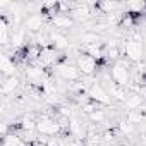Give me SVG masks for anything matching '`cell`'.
<instances>
[{
	"mask_svg": "<svg viewBox=\"0 0 146 146\" xmlns=\"http://www.w3.org/2000/svg\"><path fill=\"white\" fill-rule=\"evenodd\" d=\"M60 131H62V127H60L58 120H55L48 113L40 115V119L36 122V132L40 136H57Z\"/></svg>",
	"mask_w": 146,
	"mask_h": 146,
	"instance_id": "obj_1",
	"label": "cell"
},
{
	"mask_svg": "<svg viewBox=\"0 0 146 146\" xmlns=\"http://www.w3.org/2000/svg\"><path fill=\"white\" fill-rule=\"evenodd\" d=\"M53 69L57 72V76L67 83H76L81 79V70L78 69V65H72L69 62H58Z\"/></svg>",
	"mask_w": 146,
	"mask_h": 146,
	"instance_id": "obj_2",
	"label": "cell"
},
{
	"mask_svg": "<svg viewBox=\"0 0 146 146\" xmlns=\"http://www.w3.org/2000/svg\"><path fill=\"white\" fill-rule=\"evenodd\" d=\"M110 74H112L113 83H117L120 86H127L131 83V69H129V64L125 60H117L112 65Z\"/></svg>",
	"mask_w": 146,
	"mask_h": 146,
	"instance_id": "obj_3",
	"label": "cell"
},
{
	"mask_svg": "<svg viewBox=\"0 0 146 146\" xmlns=\"http://www.w3.org/2000/svg\"><path fill=\"white\" fill-rule=\"evenodd\" d=\"M124 55L131 60V62H141L143 60V55H144V46H143V41H136V40H125L122 45H120Z\"/></svg>",
	"mask_w": 146,
	"mask_h": 146,
	"instance_id": "obj_4",
	"label": "cell"
},
{
	"mask_svg": "<svg viewBox=\"0 0 146 146\" xmlns=\"http://www.w3.org/2000/svg\"><path fill=\"white\" fill-rule=\"evenodd\" d=\"M88 96H90L91 102H95V103H98V105H108L110 100H112V96L108 95V91L103 88V84H102L98 79L93 81V83L88 86Z\"/></svg>",
	"mask_w": 146,
	"mask_h": 146,
	"instance_id": "obj_5",
	"label": "cell"
},
{
	"mask_svg": "<svg viewBox=\"0 0 146 146\" xmlns=\"http://www.w3.org/2000/svg\"><path fill=\"white\" fill-rule=\"evenodd\" d=\"M76 65H78V69L81 70V74L91 76L93 72L98 69V60L93 58L91 55H88L86 52H81V53L78 55V58H76Z\"/></svg>",
	"mask_w": 146,
	"mask_h": 146,
	"instance_id": "obj_6",
	"label": "cell"
},
{
	"mask_svg": "<svg viewBox=\"0 0 146 146\" xmlns=\"http://www.w3.org/2000/svg\"><path fill=\"white\" fill-rule=\"evenodd\" d=\"M43 23H45V14L41 12H33L31 16H28L24 19V29L28 33H33V35H38L43 28Z\"/></svg>",
	"mask_w": 146,
	"mask_h": 146,
	"instance_id": "obj_7",
	"label": "cell"
},
{
	"mask_svg": "<svg viewBox=\"0 0 146 146\" xmlns=\"http://www.w3.org/2000/svg\"><path fill=\"white\" fill-rule=\"evenodd\" d=\"M93 16V11L90 7V4L83 2V4H76L72 7V12H70V17L76 19V21H86Z\"/></svg>",
	"mask_w": 146,
	"mask_h": 146,
	"instance_id": "obj_8",
	"label": "cell"
},
{
	"mask_svg": "<svg viewBox=\"0 0 146 146\" xmlns=\"http://www.w3.org/2000/svg\"><path fill=\"white\" fill-rule=\"evenodd\" d=\"M50 41H52V46H53L57 52H58V50H67V48L70 46L69 38H67L62 31H58V29H55V31L50 33Z\"/></svg>",
	"mask_w": 146,
	"mask_h": 146,
	"instance_id": "obj_9",
	"label": "cell"
},
{
	"mask_svg": "<svg viewBox=\"0 0 146 146\" xmlns=\"http://www.w3.org/2000/svg\"><path fill=\"white\" fill-rule=\"evenodd\" d=\"M50 23L55 26V29L62 31V29L72 28V24H74V19H72L70 16H67V14H53V16L50 17Z\"/></svg>",
	"mask_w": 146,
	"mask_h": 146,
	"instance_id": "obj_10",
	"label": "cell"
},
{
	"mask_svg": "<svg viewBox=\"0 0 146 146\" xmlns=\"http://www.w3.org/2000/svg\"><path fill=\"white\" fill-rule=\"evenodd\" d=\"M24 74L33 83H38V81H43L45 83L46 81L45 79V67H41V65H28L24 69Z\"/></svg>",
	"mask_w": 146,
	"mask_h": 146,
	"instance_id": "obj_11",
	"label": "cell"
},
{
	"mask_svg": "<svg viewBox=\"0 0 146 146\" xmlns=\"http://www.w3.org/2000/svg\"><path fill=\"white\" fill-rule=\"evenodd\" d=\"M120 52H122V48H120L117 40H112V41H108L105 45V58H108V60H115L117 62Z\"/></svg>",
	"mask_w": 146,
	"mask_h": 146,
	"instance_id": "obj_12",
	"label": "cell"
},
{
	"mask_svg": "<svg viewBox=\"0 0 146 146\" xmlns=\"http://www.w3.org/2000/svg\"><path fill=\"white\" fill-rule=\"evenodd\" d=\"M0 69H2V74L4 78H9V76H14V70H16V65H14V60L4 53L2 58H0Z\"/></svg>",
	"mask_w": 146,
	"mask_h": 146,
	"instance_id": "obj_13",
	"label": "cell"
},
{
	"mask_svg": "<svg viewBox=\"0 0 146 146\" xmlns=\"http://www.w3.org/2000/svg\"><path fill=\"white\" fill-rule=\"evenodd\" d=\"M108 95H110L112 98L119 100V102H125L127 96H129L125 86H120V84H117V83H112V84L108 86Z\"/></svg>",
	"mask_w": 146,
	"mask_h": 146,
	"instance_id": "obj_14",
	"label": "cell"
},
{
	"mask_svg": "<svg viewBox=\"0 0 146 146\" xmlns=\"http://www.w3.org/2000/svg\"><path fill=\"white\" fill-rule=\"evenodd\" d=\"M26 29H21V28H17L12 35H11V43H12V46H14V50H19V48H23L24 45H26Z\"/></svg>",
	"mask_w": 146,
	"mask_h": 146,
	"instance_id": "obj_15",
	"label": "cell"
},
{
	"mask_svg": "<svg viewBox=\"0 0 146 146\" xmlns=\"http://www.w3.org/2000/svg\"><path fill=\"white\" fill-rule=\"evenodd\" d=\"M19 86V79L16 76H9V78H4V83H2V95L4 96H9L12 95Z\"/></svg>",
	"mask_w": 146,
	"mask_h": 146,
	"instance_id": "obj_16",
	"label": "cell"
},
{
	"mask_svg": "<svg viewBox=\"0 0 146 146\" xmlns=\"http://www.w3.org/2000/svg\"><path fill=\"white\" fill-rule=\"evenodd\" d=\"M127 108L131 110H141L143 108V103H144V98L141 96V93H132L127 96V100L124 102Z\"/></svg>",
	"mask_w": 146,
	"mask_h": 146,
	"instance_id": "obj_17",
	"label": "cell"
},
{
	"mask_svg": "<svg viewBox=\"0 0 146 146\" xmlns=\"http://www.w3.org/2000/svg\"><path fill=\"white\" fill-rule=\"evenodd\" d=\"M79 40H81V43L84 46H91V45H98L100 43V35L96 31H84V33H81Z\"/></svg>",
	"mask_w": 146,
	"mask_h": 146,
	"instance_id": "obj_18",
	"label": "cell"
},
{
	"mask_svg": "<svg viewBox=\"0 0 146 146\" xmlns=\"http://www.w3.org/2000/svg\"><path fill=\"white\" fill-rule=\"evenodd\" d=\"M125 9H127V14L136 17V16L146 14V2H129L125 4Z\"/></svg>",
	"mask_w": 146,
	"mask_h": 146,
	"instance_id": "obj_19",
	"label": "cell"
},
{
	"mask_svg": "<svg viewBox=\"0 0 146 146\" xmlns=\"http://www.w3.org/2000/svg\"><path fill=\"white\" fill-rule=\"evenodd\" d=\"M125 120L131 122L132 125H139V124H143V122H144V110H143V108H141V110H129Z\"/></svg>",
	"mask_w": 146,
	"mask_h": 146,
	"instance_id": "obj_20",
	"label": "cell"
},
{
	"mask_svg": "<svg viewBox=\"0 0 146 146\" xmlns=\"http://www.w3.org/2000/svg\"><path fill=\"white\" fill-rule=\"evenodd\" d=\"M117 129H119V132L124 134V136H132V134L136 132V125H132V124L127 122V120H122Z\"/></svg>",
	"mask_w": 146,
	"mask_h": 146,
	"instance_id": "obj_21",
	"label": "cell"
},
{
	"mask_svg": "<svg viewBox=\"0 0 146 146\" xmlns=\"http://www.w3.org/2000/svg\"><path fill=\"white\" fill-rule=\"evenodd\" d=\"M105 119H107V113H105V110H96V112H93L91 115H90V120H91V124H102V122H105Z\"/></svg>",
	"mask_w": 146,
	"mask_h": 146,
	"instance_id": "obj_22",
	"label": "cell"
},
{
	"mask_svg": "<svg viewBox=\"0 0 146 146\" xmlns=\"http://www.w3.org/2000/svg\"><path fill=\"white\" fill-rule=\"evenodd\" d=\"M21 141H23V139H21L17 134H7V136L4 137V146H19Z\"/></svg>",
	"mask_w": 146,
	"mask_h": 146,
	"instance_id": "obj_23",
	"label": "cell"
},
{
	"mask_svg": "<svg viewBox=\"0 0 146 146\" xmlns=\"http://www.w3.org/2000/svg\"><path fill=\"white\" fill-rule=\"evenodd\" d=\"M96 110H98V103H95V102H91V100H90L88 103H83V107H81V112L86 113L88 117H90L93 112H96Z\"/></svg>",
	"mask_w": 146,
	"mask_h": 146,
	"instance_id": "obj_24",
	"label": "cell"
},
{
	"mask_svg": "<svg viewBox=\"0 0 146 146\" xmlns=\"http://www.w3.org/2000/svg\"><path fill=\"white\" fill-rule=\"evenodd\" d=\"M113 139H115V137H113V132H112V131H107V132L103 134V141H105V143H110V141H113Z\"/></svg>",
	"mask_w": 146,
	"mask_h": 146,
	"instance_id": "obj_25",
	"label": "cell"
},
{
	"mask_svg": "<svg viewBox=\"0 0 146 146\" xmlns=\"http://www.w3.org/2000/svg\"><path fill=\"white\" fill-rule=\"evenodd\" d=\"M7 131H9V125H7V122H2V136H4V137L7 136Z\"/></svg>",
	"mask_w": 146,
	"mask_h": 146,
	"instance_id": "obj_26",
	"label": "cell"
},
{
	"mask_svg": "<svg viewBox=\"0 0 146 146\" xmlns=\"http://www.w3.org/2000/svg\"><path fill=\"white\" fill-rule=\"evenodd\" d=\"M119 146H124V144H119Z\"/></svg>",
	"mask_w": 146,
	"mask_h": 146,
	"instance_id": "obj_27",
	"label": "cell"
}]
</instances>
